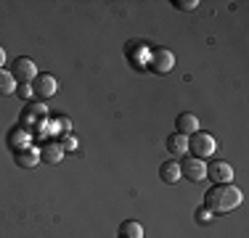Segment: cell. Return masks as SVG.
<instances>
[{
    "label": "cell",
    "instance_id": "6da1fadb",
    "mask_svg": "<svg viewBox=\"0 0 249 238\" xmlns=\"http://www.w3.org/2000/svg\"><path fill=\"white\" fill-rule=\"evenodd\" d=\"M244 201V193L233 186V183H223V186H212L204 193V209L212 214H228Z\"/></svg>",
    "mask_w": 249,
    "mask_h": 238
},
{
    "label": "cell",
    "instance_id": "7a4b0ae2",
    "mask_svg": "<svg viewBox=\"0 0 249 238\" xmlns=\"http://www.w3.org/2000/svg\"><path fill=\"white\" fill-rule=\"evenodd\" d=\"M188 151L194 153V159H201V162H204V159H210L212 153L217 151V140L212 138L210 133H194V135H188Z\"/></svg>",
    "mask_w": 249,
    "mask_h": 238
},
{
    "label": "cell",
    "instance_id": "3957f363",
    "mask_svg": "<svg viewBox=\"0 0 249 238\" xmlns=\"http://www.w3.org/2000/svg\"><path fill=\"white\" fill-rule=\"evenodd\" d=\"M149 69L154 74H170L175 69V56L167 48H154L149 53Z\"/></svg>",
    "mask_w": 249,
    "mask_h": 238
},
{
    "label": "cell",
    "instance_id": "277c9868",
    "mask_svg": "<svg viewBox=\"0 0 249 238\" xmlns=\"http://www.w3.org/2000/svg\"><path fill=\"white\" fill-rule=\"evenodd\" d=\"M11 74H14V80L21 82V85H32V80L37 77V67H35L32 58L19 56L14 61V67H11Z\"/></svg>",
    "mask_w": 249,
    "mask_h": 238
},
{
    "label": "cell",
    "instance_id": "5b68a950",
    "mask_svg": "<svg viewBox=\"0 0 249 238\" xmlns=\"http://www.w3.org/2000/svg\"><path fill=\"white\" fill-rule=\"evenodd\" d=\"M178 167H180V177H186V180H191V183H199L207 177V164L201 162V159L186 156Z\"/></svg>",
    "mask_w": 249,
    "mask_h": 238
},
{
    "label": "cell",
    "instance_id": "8992f818",
    "mask_svg": "<svg viewBox=\"0 0 249 238\" xmlns=\"http://www.w3.org/2000/svg\"><path fill=\"white\" fill-rule=\"evenodd\" d=\"M207 177H212L215 186H223V183H233V167L223 159H215L212 164H207Z\"/></svg>",
    "mask_w": 249,
    "mask_h": 238
},
{
    "label": "cell",
    "instance_id": "52a82bcc",
    "mask_svg": "<svg viewBox=\"0 0 249 238\" xmlns=\"http://www.w3.org/2000/svg\"><path fill=\"white\" fill-rule=\"evenodd\" d=\"M58 90V82L53 74H37L32 80V93L35 98H51V95H56Z\"/></svg>",
    "mask_w": 249,
    "mask_h": 238
},
{
    "label": "cell",
    "instance_id": "ba28073f",
    "mask_svg": "<svg viewBox=\"0 0 249 238\" xmlns=\"http://www.w3.org/2000/svg\"><path fill=\"white\" fill-rule=\"evenodd\" d=\"M175 130H178V135H194V133H199V119L191 114V111H183V114H178L175 119Z\"/></svg>",
    "mask_w": 249,
    "mask_h": 238
},
{
    "label": "cell",
    "instance_id": "9c48e42d",
    "mask_svg": "<svg viewBox=\"0 0 249 238\" xmlns=\"http://www.w3.org/2000/svg\"><path fill=\"white\" fill-rule=\"evenodd\" d=\"M40 159H43L45 164H58V162L64 159V148H61V143H56V140L43 143V148H40Z\"/></svg>",
    "mask_w": 249,
    "mask_h": 238
},
{
    "label": "cell",
    "instance_id": "30bf717a",
    "mask_svg": "<svg viewBox=\"0 0 249 238\" xmlns=\"http://www.w3.org/2000/svg\"><path fill=\"white\" fill-rule=\"evenodd\" d=\"M159 180L167 183V186H173V183L180 180V167H178V162H173V159L162 162V167H159Z\"/></svg>",
    "mask_w": 249,
    "mask_h": 238
},
{
    "label": "cell",
    "instance_id": "8fae6325",
    "mask_svg": "<svg viewBox=\"0 0 249 238\" xmlns=\"http://www.w3.org/2000/svg\"><path fill=\"white\" fill-rule=\"evenodd\" d=\"M167 151L170 156H183V153H188V138L186 135H170L167 138Z\"/></svg>",
    "mask_w": 249,
    "mask_h": 238
},
{
    "label": "cell",
    "instance_id": "7c38bea8",
    "mask_svg": "<svg viewBox=\"0 0 249 238\" xmlns=\"http://www.w3.org/2000/svg\"><path fill=\"white\" fill-rule=\"evenodd\" d=\"M14 159H16V164H19V167H35L40 162V151H37V148H19Z\"/></svg>",
    "mask_w": 249,
    "mask_h": 238
},
{
    "label": "cell",
    "instance_id": "4fadbf2b",
    "mask_svg": "<svg viewBox=\"0 0 249 238\" xmlns=\"http://www.w3.org/2000/svg\"><path fill=\"white\" fill-rule=\"evenodd\" d=\"M120 238H143V225L138 220H124L120 225Z\"/></svg>",
    "mask_w": 249,
    "mask_h": 238
},
{
    "label": "cell",
    "instance_id": "5bb4252c",
    "mask_svg": "<svg viewBox=\"0 0 249 238\" xmlns=\"http://www.w3.org/2000/svg\"><path fill=\"white\" fill-rule=\"evenodd\" d=\"M11 93H16V80L11 71L0 69V95H11Z\"/></svg>",
    "mask_w": 249,
    "mask_h": 238
},
{
    "label": "cell",
    "instance_id": "9a60e30c",
    "mask_svg": "<svg viewBox=\"0 0 249 238\" xmlns=\"http://www.w3.org/2000/svg\"><path fill=\"white\" fill-rule=\"evenodd\" d=\"M173 5L178 11H196L199 0H173Z\"/></svg>",
    "mask_w": 249,
    "mask_h": 238
},
{
    "label": "cell",
    "instance_id": "2e32d148",
    "mask_svg": "<svg viewBox=\"0 0 249 238\" xmlns=\"http://www.w3.org/2000/svg\"><path fill=\"white\" fill-rule=\"evenodd\" d=\"M212 217H215V214L207 212L204 206H199V209H196V222H199V225H210V222H212Z\"/></svg>",
    "mask_w": 249,
    "mask_h": 238
},
{
    "label": "cell",
    "instance_id": "e0dca14e",
    "mask_svg": "<svg viewBox=\"0 0 249 238\" xmlns=\"http://www.w3.org/2000/svg\"><path fill=\"white\" fill-rule=\"evenodd\" d=\"M61 148H64V151H74V148H77L74 135H64V138H61Z\"/></svg>",
    "mask_w": 249,
    "mask_h": 238
},
{
    "label": "cell",
    "instance_id": "ac0fdd59",
    "mask_svg": "<svg viewBox=\"0 0 249 238\" xmlns=\"http://www.w3.org/2000/svg\"><path fill=\"white\" fill-rule=\"evenodd\" d=\"M16 93L21 95V98H35V93H32V85H16Z\"/></svg>",
    "mask_w": 249,
    "mask_h": 238
},
{
    "label": "cell",
    "instance_id": "d6986e66",
    "mask_svg": "<svg viewBox=\"0 0 249 238\" xmlns=\"http://www.w3.org/2000/svg\"><path fill=\"white\" fill-rule=\"evenodd\" d=\"M3 64H5V48L0 45V69H3Z\"/></svg>",
    "mask_w": 249,
    "mask_h": 238
}]
</instances>
